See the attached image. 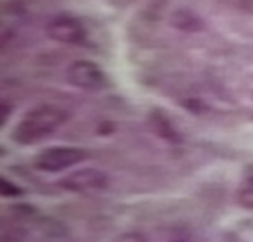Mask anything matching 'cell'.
I'll return each mask as SVG.
<instances>
[{"instance_id":"11","label":"cell","mask_w":253,"mask_h":242,"mask_svg":"<svg viewBox=\"0 0 253 242\" xmlns=\"http://www.w3.org/2000/svg\"><path fill=\"white\" fill-rule=\"evenodd\" d=\"M172 242H188V240H172Z\"/></svg>"},{"instance_id":"9","label":"cell","mask_w":253,"mask_h":242,"mask_svg":"<svg viewBox=\"0 0 253 242\" xmlns=\"http://www.w3.org/2000/svg\"><path fill=\"white\" fill-rule=\"evenodd\" d=\"M115 242H148V238L141 231H124L115 238Z\"/></svg>"},{"instance_id":"7","label":"cell","mask_w":253,"mask_h":242,"mask_svg":"<svg viewBox=\"0 0 253 242\" xmlns=\"http://www.w3.org/2000/svg\"><path fill=\"white\" fill-rule=\"evenodd\" d=\"M150 128H153L162 139H166V142H179V139H182L179 133H177L175 124H172L164 112H159V110L150 112Z\"/></svg>"},{"instance_id":"10","label":"cell","mask_w":253,"mask_h":242,"mask_svg":"<svg viewBox=\"0 0 253 242\" xmlns=\"http://www.w3.org/2000/svg\"><path fill=\"white\" fill-rule=\"evenodd\" d=\"M0 189H2V195H5V197H18V195L23 193V191H20L16 184H11L7 177H2V180H0Z\"/></svg>"},{"instance_id":"5","label":"cell","mask_w":253,"mask_h":242,"mask_svg":"<svg viewBox=\"0 0 253 242\" xmlns=\"http://www.w3.org/2000/svg\"><path fill=\"white\" fill-rule=\"evenodd\" d=\"M45 32H47V36L52 41H56L61 45H79L87 36L85 25L77 16L70 14H58L54 18H49L47 25H45Z\"/></svg>"},{"instance_id":"6","label":"cell","mask_w":253,"mask_h":242,"mask_svg":"<svg viewBox=\"0 0 253 242\" xmlns=\"http://www.w3.org/2000/svg\"><path fill=\"white\" fill-rule=\"evenodd\" d=\"M170 27H175L177 32H184V34H197L204 29V20L191 9H175L168 18Z\"/></svg>"},{"instance_id":"2","label":"cell","mask_w":253,"mask_h":242,"mask_svg":"<svg viewBox=\"0 0 253 242\" xmlns=\"http://www.w3.org/2000/svg\"><path fill=\"white\" fill-rule=\"evenodd\" d=\"M87 157V152L83 148H74V146H56V148H47V150L39 152L34 159V166L43 173H61L67 168L81 164Z\"/></svg>"},{"instance_id":"8","label":"cell","mask_w":253,"mask_h":242,"mask_svg":"<svg viewBox=\"0 0 253 242\" xmlns=\"http://www.w3.org/2000/svg\"><path fill=\"white\" fill-rule=\"evenodd\" d=\"M238 204L242 209H249L253 211V166H249L244 171V177H242V184L238 189Z\"/></svg>"},{"instance_id":"1","label":"cell","mask_w":253,"mask_h":242,"mask_svg":"<svg viewBox=\"0 0 253 242\" xmlns=\"http://www.w3.org/2000/svg\"><path fill=\"white\" fill-rule=\"evenodd\" d=\"M67 117H70V114L63 108H58V105L41 103L23 114V119H20L18 126H16L14 133H11V139H14L16 144H20V146L39 144L41 139L56 133L67 121Z\"/></svg>"},{"instance_id":"4","label":"cell","mask_w":253,"mask_h":242,"mask_svg":"<svg viewBox=\"0 0 253 242\" xmlns=\"http://www.w3.org/2000/svg\"><path fill=\"white\" fill-rule=\"evenodd\" d=\"M65 81L70 83L72 88H79V90H87V92H94L105 88V74L96 63L92 61H72L70 65L65 67Z\"/></svg>"},{"instance_id":"3","label":"cell","mask_w":253,"mask_h":242,"mask_svg":"<svg viewBox=\"0 0 253 242\" xmlns=\"http://www.w3.org/2000/svg\"><path fill=\"white\" fill-rule=\"evenodd\" d=\"M110 184V177L108 173L99 171V168H79V171L70 173L65 175L58 186L70 193H77V195H90V193H101V191L108 189Z\"/></svg>"}]
</instances>
